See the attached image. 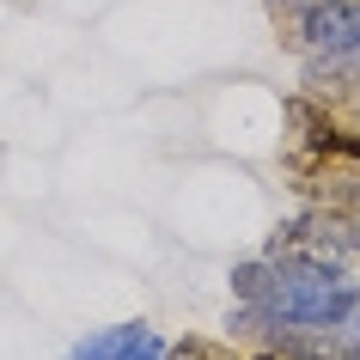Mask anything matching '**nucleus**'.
I'll return each instance as SVG.
<instances>
[{
  "label": "nucleus",
  "instance_id": "nucleus-6",
  "mask_svg": "<svg viewBox=\"0 0 360 360\" xmlns=\"http://www.w3.org/2000/svg\"><path fill=\"white\" fill-rule=\"evenodd\" d=\"M74 360H165V348L134 323V330H110V336H98V342H86Z\"/></svg>",
  "mask_w": 360,
  "mask_h": 360
},
{
  "label": "nucleus",
  "instance_id": "nucleus-5",
  "mask_svg": "<svg viewBox=\"0 0 360 360\" xmlns=\"http://www.w3.org/2000/svg\"><path fill=\"white\" fill-rule=\"evenodd\" d=\"M305 98H318L323 110H336L342 122H360V56L305 61Z\"/></svg>",
  "mask_w": 360,
  "mask_h": 360
},
{
  "label": "nucleus",
  "instance_id": "nucleus-7",
  "mask_svg": "<svg viewBox=\"0 0 360 360\" xmlns=\"http://www.w3.org/2000/svg\"><path fill=\"white\" fill-rule=\"evenodd\" d=\"M165 360H245L232 342H208V336H190L177 342V348H165Z\"/></svg>",
  "mask_w": 360,
  "mask_h": 360
},
{
  "label": "nucleus",
  "instance_id": "nucleus-2",
  "mask_svg": "<svg viewBox=\"0 0 360 360\" xmlns=\"http://www.w3.org/2000/svg\"><path fill=\"white\" fill-rule=\"evenodd\" d=\"M287 184L311 202V208H348L360 214V134H336V141H293L281 159Z\"/></svg>",
  "mask_w": 360,
  "mask_h": 360
},
{
  "label": "nucleus",
  "instance_id": "nucleus-4",
  "mask_svg": "<svg viewBox=\"0 0 360 360\" xmlns=\"http://www.w3.org/2000/svg\"><path fill=\"white\" fill-rule=\"evenodd\" d=\"M269 257L275 263H305V269H348L360 257V214L305 202V214H293L269 232Z\"/></svg>",
  "mask_w": 360,
  "mask_h": 360
},
{
  "label": "nucleus",
  "instance_id": "nucleus-3",
  "mask_svg": "<svg viewBox=\"0 0 360 360\" xmlns=\"http://www.w3.org/2000/svg\"><path fill=\"white\" fill-rule=\"evenodd\" d=\"M269 25L305 61L360 56V0H269Z\"/></svg>",
  "mask_w": 360,
  "mask_h": 360
},
{
  "label": "nucleus",
  "instance_id": "nucleus-1",
  "mask_svg": "<svg viewBox=\"0 0 360 360\" xmlns=\"http://www.w3.org/2000/svg\"><path fill=\"white\" fill-rule=\"evenodd\" d=\"M238 300L250 311H269V318L287 323H348L354 318L360 293L342 281V269H305V263H245L232 275Z\"/></svg>",
  "mask_w": 360,
  "mask_h": 360
}]
</instances>
